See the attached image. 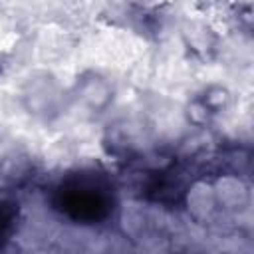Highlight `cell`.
Masks as SVG:
<instances>
[{"instance_id":"6da1fadb","label":"cell","mask_w":254,"mask_h":254,"mask_svg":"<svg viewBox=\"0 0 254 254\" xmlns=\"http://www.w3.org/2000/svg\"><path fill=\"white\" fill-rule=\"evenodd\" d=\"M58 208L81 224H95L109 214L111 192L97 177L71 179L58 189Z\"/></svg>"}]
</instances>
